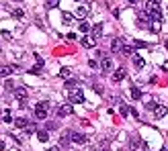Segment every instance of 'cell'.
<instances>
[{"instance_id": "obj_6", "label": "cell", "mask_w": 168, "mask_h": 151, "mask_svg": "<svg viewBox=\"0 0 168 151\" xmlns=\"http://www.w3.org/2000/svg\"><path fill=\"white\" fill-rule=\"evenodd\" d=\"M146 10H148V12L160 10V2H158V0H146Z\"/></svg>"}, {"instance_id": "obj_13", "label": "cell", "mask_w": 168, "mask_h": 151, "mask_svg": "<svg viewBox=\"0 0 168 151\" xmlns=\"http://www.w3.org/2000/svg\"><path fill=\"white\" fill-rule=\"evenodd\" d=\"M131 61H133V65H135L138 69H142L143 65H146V61H143V59L139 57V55H133V57H131Z\"/></svg>"}, {"instance_id": "obj_32", "label": "cell", "mask_w": 168, "mask_h": 151, "mask_svg": "<svg viewBox=\"0 0 168 151\" xmlns=\"http://www.w3.org/2000/svg\"><path fill=\"white\" fill-rule=\"evenodd\" d=\"M54 129H58V125H55V122H47V131H54Z\"/></svg>"}, {"instance_id": "obj_12", "label": "cell", "mask_w": 168, "mask_h": 151, "mask_svg": "<svg viewBox=\"0 0 168 151\" xmlns=\"http://www.w3.org/2000/svg\"><path fill=\"white\" fill-rule=\"evenodd\" d=\"M16 72V65H2V76L4 78H8L10 73H15Z\"/></svg>"}, {"instance_id": "obj_18", "label": "cell", "mask_w": 168, "mask_h": 151, "mask_svg": "<svg viewBox=\"0 0 168 151\" xmlns=\"http://www.w3.org/2000/svg\"><path fill=\"white\" fill-rule=\"evenodd\" d=\"M37 139H39V141H47V139H49V133L47 131H37Z\"/></svg>"}, {"instance_id": "obj_36", "label": "cell", "mask_w": 168, "mask_h": 151, "mask_svg": "<svg viewBox=\"0 0 168 151\" xmlns=\"http://www.w3.org/2000/svg\"><path fill=\"white\" fill-rule=\"evenodd\" d=\"M127 2H129V4H138L139 0H127Z\"/></svg>"}, {"instance_id": "obj_26", "label": "cell", "mask_w": 168, "mask_h": 151, "mask_svg": "<svg viewBox=\"0 0 168 151\" xmlns=\"http://www.w3.org/2000/svg\"><path fill=\"white\" fill-rule=\"evenodd\" d=\"M59 4V0H45V8H55Z\"/></svg>"}, {"instance_id": "obj_5", "label": "cell", "mask_w": 168, "mask_h": 151, "mask_svg": "<svg viewBox=\"0 0 168 151\" xmlns=\"http://www.w3.org/2000/svg\"><path fill=\"white\" fill-rule=\"evenodd\" d=\"M74 112V108H72V104H64V106L58 108V117H70Z\"/></svg>"}, {"instance_id": "obj_31", "label": "cell", "mask_w": 168, "mask_h": 151, "mask_svg": "<svg viewBox=\"0 0 168 151\" xmlns=\"http://www.w3.org/2000/svg\"><path fill=\"white\" fill-rule=\"evenodd\" d=\"M2 39H4V41H10L12 37H10V33H8V31H2Z\"/></svg>"}, {"instance_id": "obj_3", "label": "cell", "mask_w": 168, "mask_h": 151, "mask_svg": "<svg viewBox=\"0 0 168 151\" xmlns=\"http://www.w3.org/2000/svg\"><path fill=\"white\" fill-rule=\"evenodd\" d=\"M35 117L39 118V121H43V118L47 117V102H39L35 106Z\"/></svg>"}, {"instance_id": "obj_23", "label": "cell", "mask_w": 168, "mask_h": 151, "mask_svg": "<svg viewBox=\"0 0 168 151\" xmlns=\"http://www.w3.org/2000/svg\"><path fill=\"white\" fill-rule=\"evenodd\" d=\"M29 122L25 121V118H15V127H19V129H25Z\"/></svg>"}, {"instance_id": "obj_4", "label": "cell", "mask_w": 168, "mask_h": 151, "mask_svg": "<svg viewBox=\"0 0 168 151\" xmlns=\"http://www.w3.org/2000/svg\"><path fill=\"white\" fill-rule=\"evenodd\" d=\"M90 139L86 135H82V133H76L72 131V143H76V145H84V143H88Z\"/></svg>"}, {"instance_id": "obj_7", "label": "cell", "mask_w": 168, "mask_h": 151, "mask_svg": "<svg viewBox=\"0 0 168 151\" xmlns=\"http://www.w3.org/2000/svg\"><path fill=\"white\" fill-rule=\"evenodd\" d=\"M100 68H103L105 73H109L111 69H113V61H111L109 57H103V61H100Z\"/></svg>"}, {"instance_id": "obj_24", "label": "cell", "mask_w": 168, "mask_h": 151, "mask_svg": "<svg viewBox=\"0 0 168 151\" xmlns=\"http://www.w3.org/2000/svg\"><path fill=\"white\" fill-rule=\"evenodd\" d=\"M150 31H152V33H158V31H160V20H154V23H150Z\"/></svg>"}, {"instance_id": "obj_15", "label": "cell", "mask_w": 168, "mask_h": 151, "mask_svg": "<svg viewBox=\"0 0 168 151\" xmlns=\"http://www.w3.org/2000/svg\"><path fill=\"white\" fill-rule=\"evenodd\" d=\"M80 43H82V47H92L94 45V39H90V37H82V41H80Z\"/></svg>"}, {"instance_id": "obj_16", "label": "cell", "mask_w": 168, "mask_h": 151, "mask_svg": "<svg viewBox=\"0 0 168 151\" xmlns=\"http://www.w3.org/2000/svg\"><path fill=\"white\" fill-rule=\"evenodd\" d=\"M78 29H80V33H88V31H90V24L86 23V20H80Z\"/></svg>"}, {"instance_id": "obj_19", "label": "cell", "mask_w": 168, "mask_h": 151, "mask_svg": "<svg viewBox=\"0 0 168 151\" xmlns=\"http://www.w3.org/2000/svg\"><path fill=\"white\" fill-rule=\"evenodd\" d=\"M131 98H133V100H139V98H142V90H139V88H131Z\"/></svg>"}, {"instance_id": "obj_33", "label": "cell", "mask_w": 168, "mask_h": 151, "mask_svg": "<svg viewBox=\"0 0 168 151\" xmlns=\"http://www.w3.org/2000/svg\"><path fill=\"white\" fill-rule=\"evenodd\" d=\"M133 45H135V47H146V43H143V41H133Z\"/></svg>"}, {"instance_id": "obj_35", "label": "cell", "mask_w": 168, "mask_h": 151, "mask_svg": "<svg viewBox=\"0 0 168 151\" xmlns=\"http://www.w3.org/2000/svg\"><path fill=\"white\" fill-rule=\"evenodd\" d=\"M88 65H90V68L94 69V68H96V65H99V64H96V59H90V61H88Z\"/></svg>"}, {"instance_id": "obj_28", "label": "cell", "mask_w": 168, "mask_h": 151, "mask_svg": "<svg viewBox=\"0 0 168 151\" xmlns=\"http://www.w3.org/2000/svg\"><path fill=\"white\" fill-rule=\"evenodd\" d=\"M4 90H15V84L10 82V80H6L4 82Z\"/></svg>"}, {"instance_id": "obj_39", "label": "cell", "mask_w": 168, "mask_h": 151, "mask_svg": "<svg viewBox=\"0 0 168 151\" xmlns=\"http://www.w3.org/2000/svg\"><path fill=\"white\" fill-rule=\"evenodd\" d=\"M158 151H168V147H162V149H158Z\"/></svg>"}, {"instance_id": "obj_21", "label": "cell", "mask_w": 168, "mask_h": 151, "mask_svg": "<svg viewBox=\"0 0 168 151\" xmlns=\"http://www.w3.org/2000/svg\"><path fill=\"white\" fill-rule=\"evenodd\" d=\"M10 15L15 16V19H23V16H25V10H23V8H15Z\"/></svg>"}, {"instance_id": "obj_10", "label": "cell", "mask_w": 168, "mask_h": 151, "mask_svg": "<svg viewBox=\"0 0 168 151\" xmlns=\"http://www.w3.org/2000/svg\"><path fill=\"white\" fill-rule=\"evenodd\" d=\"M125 76H127V73H125V69H123V68L115 69V73H113V82H121V80H123Z\"/></svg>"}, {"instance_id": "obj_2", "label": "cell", "mask_w": 168, "mask_h": 151, "mask_svg": "<svg viewBox=\"0 0 168 151\" xmlns=\"http://www.w3.org/2000/svg\"><path fill=\"white\" fill-rule=\"evenodd\" d=\"M68 98L72 104H82L84 102V92L80 90V88H74L72 92H68Z\"/></svg>"}, {"instance_id": "obj_1", "label": "cell", "mask_w": 168, "mask_h": 151, "mask_svg": "<svg viewBox=\"0 0 168 151\" xmlns=\"http://www.w3.org/2000/svg\"><path fill=\"white\" fill-rule=\"evenodd\" d=\"M15 98L19 100L21 108L27 106V98H29V92H27V88H15Z\"/></svg>"}, {"instance_id": "obj_22", "label": "cell", "mask_w": 168, "mask_h": 151, "mask_svg": "<svg viewBox=\"0 0 168 151\" xmlns=\"http://www.w3.org/2000/svg\"><path fill=\"white\" fill-rule=\"evenodd\" d=\"M66 88H68V90H74V88H78V80H66Z\"/></svg>"}, {"instance_id": "obj_25", "label": "cell", "mask_w": 168, "mask_h": 151, "mask_svg": "<svg viewBox=\"0 0 168 151\" xmlns=\"http://www.w3.org/2000/svg\"><path fill=\"white\" fill-rule=\"evenodd\" d=\"M62 19H64V23H66V24H68V23H72L74 15H72V12H62Z\"/></svg>"}, {"instance_id": "obj_8", "label": "cell", "mask_w": 168, "mask_h": 151, "mask_svg": "<svg viewBox=\"0 0 168 151\" xmlns=\"http://www.w3.org/2000/svg\"><path fill=\"white\" fill-rule=\"evenodd\" d=\"M123 41L121 39H113V43H111V51H113V53H117V51H123Z\"/></svg>"}, {"instance_id": "obj_27", "label": "cell", "mask_w": 168, "mask_h": 151, "mask_svg": "<svg viewBox=\"0 0 168 151\" xmlns=\"http://www.w3.org/2000/svg\"><path fill=\"white\" fill-rule=\"evenodd\" d=\"M123 53H125V55H131V57H133V47L125 45V47H123Z\"/></svg>"}, {"instance_id": "obj_11", "label": "cell", "mask_w": 168, "mask_h": 151, "mask_svg": "<svg viewBox=\"0 0 168 151\" xmlns=\"http://www.w3.org/2000/svg\"><path fill=\"white\" fill-rule=\"evenodd\" d=\"M100 35H103V24H94V27H92V39L94 41H96V39H99V37H100Z\"/></svg>"}, {"instance_id": "obj_34", "label": "cell", "mask_w": 168, "mask_h": 151, "mask_svg": "<svg viewBox=\"0 0 168 151\" xmlns=\"http://www.w3.org/2000/svg\"><path fill=\"white\" fill-rule=\"evenodd\" d=\"M156 106H158L156 102H150V104H148V110H152V112H154V110H156Z\"/></svg>"}, {"instance_id": "obj_17", "label": "cell", "mask_w": 168, "mask_h": 151, "mask_svg": "<svg viewBox=\"0 0 168 151\" xmlns=\"http://www.w3.org/2000/svg\"><path fill=\"white\" fill-rule=\"evenodd\" d=\"M119 112H121V117H127L129 112H131V106H127V104H121V106H119Z\"/></svg>"}, {"instance_id": "obj_38", "label": "cell", "mask_w": 168, "mask_h": 151, "mask_svg": "<svg viewBox=\"0 0 168 151\" xmlns=\"http://www.w3.org/2000/svg\"><path fill=\"white\" fill-rule=\"evenodd\" d=\"M49 151H59V147H51V149Z\"/></svg>"}, {"instance_id": "obj_9", "label": "cell", "mask_w": 168, "mask_h": 151, "mask_svg": "<svg viewBox=\"0 0 168 151\" xmlns=\"http://www.w3.org/2000/svg\"><path fill=\"white\" fill-rule=\"evenodd\" d=\"M86 15H88V8H86V6H78V8H76V12H74V16H78L80 20L86 19Z\"/></svg>"}, {"instance_id": "obj_37", "label": "cell", "mask_w": 168, "mask_h": 151, "mask_svg": "<svg viewBox=\"0 0 168 151\" xmlns=\"http://www.w3.org/2000/svg\"><path fill=\"white\" fill-rule=\"evenodd\" d=\"M99 151H109V147H100V149Z\"/></svg>"}, {"instance_id": "obj_30", "label": "cell", "mask_w": 168, "mask_h": 151, "mask_svg": "<svg viewBox=\"0 0 168 151\" xmlns=\"http://www.w3.org/2000/svg\"><path fill=\"white\" fill-rule=\"evenodd\" d=\"M25 133H27V135H31V133H35V127H33V125H27V127H25Z\"/></svg>"}, {"instance_id": "obj_29", "label": "cell", "mask_w": 168, "mask_h": 151, "mask_svg": "<svg viewBox=\"0 0 168 151\" xmlns=\"http://www.w3.org/2000/svg\"><path fill=\"white\" fill-rule=\"evenodd\" d=\"M129 145H131V149H138V147H139V139H131Z\"/></svg>"}, {"instance_id": "obj_20", "label": "cell", "mask_w": 168, "mask_h": 151, "mask_svg": "<svg viewBox=\"0 0 168 151\" xmlns=\"http://www.w3.org/2000/svg\"><path fill=\"white\" fill-rule=\"evenodd\" d=\"M70 73H72V72H70V68H62V69H59V78L70 80Z\"/></svg>"}, {"instance_id": "obj_14", "label": "cell", "mask_w": 168, "mask_h": 151, "mask_svg": "<svg viewBox=\"0 0 168 151\" xmlns=\"http://www.w3.org/2000/svg\"><path fill=\"white\" fill-rule=\"evenodd\" d=\"M166 112H168V108L166 106H162V104H160V106H156V110H154V114H156V117H164V114H166Z\"/></svg>"}]
</instances>
